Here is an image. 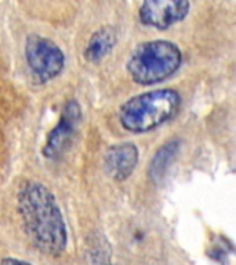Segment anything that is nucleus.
<instances>
[{
	"label": "nucleus",
	"mask_w": 236,
	"mask_h": 265,
	"mask_svg": "<svg viewBox=\"0 0 236 265\" xmlns=\"http://www.w3.org/2000/svg\"><path fill=\"white\" fill-rule=\"evenodd\" d=\"M182 64V53L168 40H151L137 46L127 61L131 81L152 86L171 78Z\"/></svg>",
	"instance_id": "obj_3"
},
{
	"label": "nucleus",
	"mask_w": 236,
	"mask_h": 265,
	"mask_svg": "<svg viewBox=\"0 0 236 265\" xmlns=\"http://www.w3.org/2000/svg\"><path fill=\"white\" fill-rule=\"evenodd\" d=\"M87 256H90L91 259L88 260L90 263H101V264H108L111 259V249L105 238L102 236H93V242L88 243V250Z\"/></svg>",
	"instance_id": "obj_10"
},
{
	"label": "nucleus",
	"mask_w": 236,
	"mask_h": 265,
	"mask_svg": "<svg viewBox=\"0 0 236 265\" xmlns=\"http://www.w3.org/2000/svg\"><path fill=\"white\" fill-rule=\"evenodd\" d=\"M17 207L25 234L39 252L61 256L68 243V231L53 192L42 182L26 181L17 195Z\"/></svg>",
	"instance_id": "obj_1"
},
{
	"label": "nucleus",
	"mask_w": 236,
	"mask_h": 265,
	"mask_svg": "<svg viewBox=\"0 0 236 265\" xmlns=\"http://www.w3.org/2000/svg\"><path fill=\"white\" fill-rule=\"evenodd\" d=\"M189 12V0H143L140 21L159 31L178 24Z\"/></svg>",
	"instance_id": "obj_5"
},
{
	"label": "nucleus",
	"mask_w": 236,
	"mask_h": 265,
	"mask_svg": "<svg viewBox=\"0 0 236 265\" xmlns=\"http://www.w3.org/2000/svg\"><path fill=\"white\" fill-rule=\"evenodd\" d=\"M138 148L133 142L112 145L104 155V170L113 181H124L130 177L138 165Z\"/></svg>",
	"instance_id": "obj_7"
},
{
	"label": "nucleus",
	"mask_w": 236,
	"mask_h": 265,
	"mask_svg": "<svg viewBox=\"0 0 236 265\" xmlns=\"http://www.w3.org/2000/svg\"><path fill=\"white\" fill-rule=\"evenodd\" d=\"M81 120V108L76 99H69L62 106L61 115L56 127L47 136L42 154L47 159H54L67 149Z\"/></svg>",
	"instance_id": "obj_6"
},
{
	"label": "nucleus",
	"mask_w": 236,
	"mask_h": 265,
	"mask_svg": "<svg viewBox=\"0 0 236 265\" xmlns=\"http://www.w3.org/2000/svg\"><path fill=\"white\" fill-rule=\"evenodd\" d=\"M25 60L37 85L56 79L65 67V56L60 46L39 35H29L26 39Z\"/></svg>",
	"instance_id": "obj_4"
},
{
	"label": "nucleus",
	"mask_w": 236,
	"mask_h": 265,
	"mask_svg": "<svg viewBox=\"0 0 236 265\" xmlns=\"http://www.w3.org/2000/svg\"><path fill=\"white\" fill-rule=\"evenodd\" d=\"M1 264H28V263L17 259H3L1 260Z\"/></svg>",
	"instance_id": "obj_11"
},
{
	"label": "nucleus",
	"mask_w": 236,
	"mask_h": 265,
	"mask_svg": "<svg viewBox=\"0 0 236 265\" xmlns=\"http://www.w3.org/2000/svg\"><path fill=\"white\" fill-rule=\"evenodd\" d=\"M180 92L174 88H160L138 94L127 99L119 109L122 127L134 134L148 133L170 122L181 108Z\"/></svg>",
	"instance_id": "obj_2"
},
{
	"label": "nucleus",
	"mask_w": 236,
	"mask_h": 265,
	"mask_svg": "<svg viewBox=\"0 0 236 265\" xmlns=\"http://www.w3.org/2000/svg\"><path fill=\"white\" fill-rule=\"evenodd\" d=\"M116 44V33L111 26H101L94 32L84 49V60L90 64H98L111 53Z\"/></svg>",
	"instance_id": "obj_8"
},
{
	"label": "nucleus",
	"mask_w": 236,
	"mask_h": 265,
	"mask_svg": "<svg viewBox=\"0 0 236 265\" xmlns=\"http://www.w3.org/2000/svg\"><path fill=\"white\" fill-rule=\"evenodd\" d=\"M178 151V141H170L164 144L157 152H156L155 158L152 159L151 167H149V178L152 181H159L163 177L164 172L167 170L170 163L174 159V156Z\"/></svg>",
	"instance_id": "obj_9"
}]
</instances>
